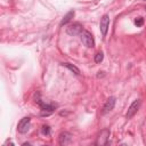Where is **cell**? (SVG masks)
Returning a JSON list of instances; mask_svg holds the SVG:
<instances>
[{
  "mask_svg": "<svg viewBox=\"0 0 146 146\" xmlns=\"http://www.w3.org/2000/svg\"><path fill=\"white\" fill-rule=\"evenodd\" d=\"M58 141H59V145H63V146L71 144V141H72V136H71V133H68V132H62V133L59 135Z\"/></svg>",
  "mask_w": 146,
  "mask_h": 146,
  "instance_id": "9",
  "label": "cell"
},
{
  "mask_svg": "<svg viewBox=\"0 0 146 146\" xmlns=\"http://www.w3.org/2000/svg\"><path fill=\"white\" fill-rule=\"evenodd\" d=\"M103 58H104L103 52H97L96 56H95V62H96V63H100V62L103 60Z\"/></svg>",
  "mask_w": 146,
  "mask_h": 146,
  "instance_id": "12",
  "label": "cell"
},
{
  "mask_svg": "<svg viewBox=\"0 0 146 146\" xmlns=\"http://www.w3.org/2000/svg\"><path fill=\"white\" fill-rule=\"evenodd\" d=\"M74 17V10H70L64 17H63V19L60 21V26H63V25H65V24H67L72 18Z\"/></svg>",
  "mask_w": 146,
  "mask_h": 146,
  "instance_id": "10",
  "label": "cell"
},
{
  "mask_svg": "<svg viewBox=\"0 0 146 146\" xmlns=\"http://www.w3.org/2000/svg\"><path fill=\"white\" fill-rule=\"evenodd\" d=\"M108 137H110V130H108V129H103V130L99 132L98 137H97L96 145H100V146L106 145V144L108 143Z\"/></svg>",
  "mask_w": 146,
  "mask_h": 146,
  "instance_id": "3",
  "label": "cell"
},
{
  "mask_svg": "<svg viewBox=\"0 0 146 146\" xmlns=\"http://www.w3.org/2000/svg\"><path fill=\"white\" fill-rule=\"evenodd\" d=\"M145 9H146V7H145Z\"/></svg>",
  "mask_w": 146,
  "mask_h": 146,
  "instance_id": "15",
  "label": "cell"
},
{
  "mask_svg": "<svg viewBox=\"0 0 146 146\" xmlns=\"http://www.w3.org/2000/svg\"><path fill=\"white\" fill-rule=\"evenodd\" d=\"M30 122H31V119L29 116L26 117H23L19 122H18V125H17V130L19 133H25L27 132L29 128H30Z\"/></svg>",
  "mask_w": 146,
  "mask_h": 146,
  "instance_id": "7",
  "label": "cell"
},
{
  "mask_svg": "<svg viewBox=\"0 0 146 146\" xmlns=\"http://www.w3.org/2000/svg\"><path fill=\"white\" fill-rule=\"evenodd\" d=\"M65 67H67L70 71H72L74 74H76V75H80V70L75 66V65H72V64H70V63H64L63 64Z\"/></svg>",
  "mask_w": 146,
  "mask_h": 146,
  "instance_id": "11",
  "label": "cell"
},
{
  "mask_svg": "<svg viewBox=\"0 0 146 146\" xmlns=\"http://www.w3.org/2000/svg\"><path fill=\"white\" fill-rule=\"evenodd\" d=\"M41 131H42V133H43V135L48 136V135L50 133V128H49V125H42Z\"/></svg>",
  "mask_w": 146,
  "mask_h": 146,
  "instance_id": "13",
  "label": "cell"
},
{
  "mask_svg": "<svg viewBox=\"0 0 146 146\" xmlns=\"http://www.w3.org/2000/svg\"><path fill=\"white\" fill-rule=\"evenodd\" d=\"M115 102H116L115 97H110V98L106 100V103L104 104L102 113H103V114H106V113L111 112V111L114 108V106H115Z\"/></svg>",
  "mask_w": 146,
  "mask_h": 146,
  "instance_id": "8",
  "label": "cell"
},
{
  "mask_svg": "<svg viewBox=\"0 0 146 146\" xmlns=\"http://www.w3.org/2000/svg\"><path fill=\"white\" fill-rule=\"evenodd\" d=\"M135 24H136L137 26H141V25L144 24V18H143V17H137V18L135 19Z\"/></svg>",
  "mask_w": 146,
  "mask_h": 146,
  "instance_id": "14",
  "label": "cell"
},
{
  "mask_svg": "<svg viewBox=\"0 0 146 146\" xmlns=\"http://www.w3.org/2000/svg\"><path fill=\"white\" fill-rule=\"evenodd\" d=\"M140 99H136V100H133L132 102V104L129 106V108H128V112H127V119H131L137 112H138V110H139V107H140Z\"/></svg>",
  "mask_w": 146,
  "mask_h": 146,
  "instance_id": "5",
  "label": "cell"
},
{
  "mask_svg": "<svg viewBox=\"0 0 146 146\" xmlns=\"http://www.w3.org/2000/svg\"><path fill=\"white\" fill-rule=\"evenodd\" d=\"M80 38H81V41L82 43L87 47V48H92L95 46V41H94V38L91 35V33L87 30H83L80 34Z\"/></svg>",
  "mask_w": 146,
  "mask_h": 146,
  "instance_id": "1",
  "label": "cell"
},
{
  "mask_svg": "<svg viewBox=\"0 0 146 146\" xmlns=\"http://www.w3.org/2000/svg\"><path fill=\"white\" fill-rule=\"evenodd\" d=\"M40 106H41V115H50L54 111H55V108H56V105H54V104H46V103H43L39 97H38V99L35 100Z\"/></svg>",
  "mask_w": 146,
  "mask_h": 146,
  "instance_id": "2",
  "label": "cell"
},
{
  "mask_svg": "<svg viewBox=\"0 0 146 146\" xmlns=\"http://www.w3.org/2000/svg\"><path fill=\"white\" fill-rule=\"evenodd\" d=\"M108 26H110V16H108L107 14H105V15L100 18V23H99V29H100V32H102L103 36H105V35L107 34Z\"/></svg>",
  "mask_w": 146,
  "mask_h": 146,
  "instance_id": "6",
  "label": "cell"
},
{
  "mask_svg": "<svg viewBox=\"0 0 146 146\" xmlns=\"http://www.w3.org/2000/svg\"><path fill=\"white\" fill-rule=\"evenodd\" d=\"M83 31L82 29V25L80 23H73L71 25H68L66 27V32L67 34L70 35H78V34H81V32Z\"/></svg>",
  "mask_w": 146,
  "mask_h": 146,
  "instance_id": "4",
  "label": "cell"
}]
</instances>
